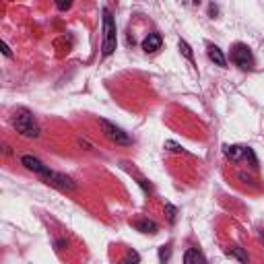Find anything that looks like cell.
<instances>
[{
	"label": "cell",
	"mask_w": 264,
	"mask_h": 264,
	"mask_svg": "<svg viewBox=\"0 0 264 264\" xmlns=\"http://www.w3.org/2000/svg\"><path fill=\"white\" fill-rule=\"evenodd\" d=\"M223 151L227 155V159H231L233 163H240L244 161V155H245V147H240V145H225Z\"/></svg>",
	"instance_id": "ba28073f"
},
{
	"label": "cell",
	"mask_w": 264,
	"mask_h": 264,
	"mask_svg": "<svg viewBox=\"0 0 264 264\" xmlns=\"http://www.w3.org/2000/svg\"><path fill=\"white\" fill-rule=\"evenodd\" d=\"M170 254H171V250H170V245H163V248L159 250V260H161V262H165V260H170Z\"/></svg>",
	"instance_id": "2e32d148"
},
{
	"label": "cell",
	"mask_w": 264,
	"mask_h": 264,
	"mask_svg": "<svg viewBox=\"0 0 264 264\" xmlns=\"http://www.w3.org/2000/svg\"><path fill=\"white\" fill-rule=\"evenodd\" d=\"M180 50H182V54L190 60V62H194V56H192V50H190V46H188L186 41H180Z\"/></svg>",
	"instance_id": "4fadbf2b"
},
{
	"label": "cell",
	"mask_w": 264,
	"mask_h": 264,
	"mask_svg": "<svg viewBox=\"0 0 264 264\" xmlns=\"http://www.w3.org/2000/svg\"><path fill=\"white\" fill-rule=\"evenodd\" d=\"M165 147L170 149V151H173V153H182V151H184V149H182V145L173 143V140H165Z\"/></svg>",
	"instance_id": "5bb4252c"
},
{
	"label": "cell",
	"mask_w": 264,
	"mask_h": 264,
	"mask_svg": "<svg viewBox=\"0 0 264 264\" xmlns=\"http://www.w3.org/2000/svg\"><path fill=\"white\" fill-rule=\"evenodd\" d=\"M43 182L50 184V186H54L58 190H62V192H75L76 190V184L68 178V175L64 173H56V171H50L46 178H43Z\"/></svg>",
	"instance_id": "5b68a950"
},
{
	"label": "cell",
	"mask_w": 264,
	"mask_h": 264,
	"mask_svg": "<svg viewBox=\"0 0 264 264\" xmlns=\"http://www.w3.org/2000/svg\"><path fill=\"white\" fill-rule=\"evenodd\" d=\"M2 54H4L6 58H11V56H13V52H11V48H8V46H6V43H4V41H2Z\"/></svg>",
	"instance_id": "ac0fdd59"
},
{
	"label": "cell",
	"mask_w": 264,
	"mask_h": 264,
	"mask_svg": "<svg viewBox=\"0 0 264 264\" xmlns=\"http://www.w3.org/2000/svg\"><path fill=\"white\" fill-rule=\"evenodd\" d=\"M165 208H167V217H170V221L173 223V221H175V208H173L171 205H167Z\"/></svg>",
	"instance_id": "e0dca14e"
},
{
	"label": "cell",
	"mask_w": 264,
	"mask_h": 264,
	"mask_svg": "<svg viewBox=\"0 0 264 264\" xmlns=\"http://www.w3.org/2000/svg\"><path fill=\"white\" fill-rule=\"evenodd\" d=\"M99 126H101V132L105 134V138L108 140H112V143H116V145H120V147H130L132 143H134V138L132 136H128V132H124L120 126H116V124H112L110 120H99Z\"/></svg>",
	"instance_id": "3957f363"
},
{
	"label": "cell",
	"mask_w": 264,
	"mask_h": 264,
	"mask_svg": "<svg viewBox=\"0 0 264 264\" xmlns=\"http://www.w3.org/2000/svg\"><path fill=\"white\" fill-rule=\"evenodd\" d=\"M184 262H186V264H192V262H207V258H205V254H202V252L190 248V250H186V254H184Z\"/></svg>",
	"instance_id": "8fae6325"
},
{
	"label": "cell",
	"mask_w": 264,
	"mask_h": 264,
	"mask_svg": "<svg viewBox=\"0 0 264 264\" xmlns=\"http://www.w3.org/2000/svg\"><path fill=\"white\" fill-rule=\"evenodd\" d=\"M161 46H163V39H161L159 33H149L143 39V50L147 52V54H153V52L161 50Z\"/></svg>",
	"instance_id": "52a82bcc"
},
{
	"label": "cell",
	"mask_w": 264,
	"mask_h": 264,
	"mask_svg": "<svg viewBox=\"0 0 264 264\" xmlns=\"http://www.w3.org/2000/svg\"><path fill=\"white\" fill-rule=\"evenodd\" d=\"M13 126L17 128V132H19L21 136H27V138H38L39 136V126H38V122H35V118L29 112L15 113Z\"/></svg>",
	"instance_id": "7a4b0ae2"
},
{
	"label": "cell",
	"mask_w": 264,
	"mask_h": 264,
	"mask_svg": "<svg viewBox=\"0 0 264 264\" xmlns=\"http://www.w3.org/2000/svg\"><path fill=\"white\" fill-rule=\"evenodd\" d=\"M118 46V35H116V23H113V17L108 8H103V46L101 52L103 56L113 54V50Z\"/></svg>",
	"instance_id": "6da1fadb"
},
{
	"label": "cell",
	"mask_w": 264,
	"mask_h": 264,
	"mask_svg": "<svg viewBox=\"0 0 264 264\" xmlns=\"http://www.w3.org/2000/svg\"><path fill=\"white\" fill-rule=\"evenodd\" d=\"M207 54H208V58H210V62H215L217 66L225 68L227 60H225V56H223L221 48H217V46H213V43H210V46H208V50H207Z\"/></svg>",
	"instance_id": "9c48e42d"
},
{
	"label": "cell",
	"mask_w": 264,
	"mask_h": 264,
	"mask_svg": "<svg viewBox=\"0 0 264 264\" xmlns=\"http://www.w3.org/2000/svg\"><path fill=\"white\" fill-rule=\"evenodd\" d=\"M138 184H140V186H143V188H145L147 192H151V186H149V184H147L145 180H138Z\"/></svg>",
	"instance_id": "d6986e66"
},
{
	"label": "cell",
	"mask_w": 264,
	"mask_h": 264,
	"mask_svg": "<svg viewBox=\"0 0 264 264\" xmlns=\"http://www.w3.org/2000/svg\"><path fill=\"white\" fill-rule=\"evenodd\" d=\"M56 6L60 8V11H68L70 6H73V0H54Z\"/></svg>",
	"instance_id": "9a60e30c"
},
{
	"label": "cell",
	"mask_w": 264,
	"mask_h": 264,
	"mask_svg": "<svg viewBox=\"0 0 264 264\" xmlns=\"http://www.w3.org/2000/svg\"><path fill=\"white\" fill-rule=\"evenodd\" d=\"M21 163H23L25 167H27L29 171L38 173L39 178H46V175H48V173L52 171L48 165H43V163H41V161L38 159V157H31V155H23V157H21Z\"/></svg>",
	"instance_id": "8992f818"
},
{
	"label": "cell",
	"mask_w": 264,
	"mask_h": 264,
	"mask_svg": "<svg viewBox=\"0 0 264 264\" xmlns=\"http://www.w3.org/2000/svg\"><path fill=\"white\" fill-rule=\"evenodd\" d=\"M134 227L140 231V233H157V223L155 221H149V219H138V221H134Z\"/></svg>",
	"instance_id": "30bf717a"
},
{
	"label": "cell",
	"mask_w": 264,
	"mask_h": 264,
	"mask_svg": "<svg viewBox=\"0 0 264 264\" xmlns=\"http://www.w3.org/2000/svg\"><path fill=\"white\" fill-rule=\"evenodd\" d=\"M231 62L235 66H240L242 70H252L254 68V56L250 48L245 43H235L231 48Z\"/></svg>",
	"instance_id": "277c9868"
},
{
	"label": "cell",
	"mask_w": 264,
	"mask_h": 264,
	"mask_svg": "<svg viewBox=\"0 0 264 264\" xmlns=\"http://www.w3.org/2000/svg\"><path fill=\"white\" fill-rule=\"evenodd\" d=\"M227 256H229V258H235V260H240V262H248V254H245L242 248H231L229 252H227Z\"/></svg>",
	"instance_id": "7c38bea8"
}]
</instances>
